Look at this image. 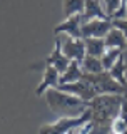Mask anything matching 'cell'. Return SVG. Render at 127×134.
I'll return each instance as SVG.
<instances>
[{
  "label": "cell",
  "instance_id": "3957f363",
  "mask_svg": "<svg viewBox=\"0 0 127 134\" xmlns=\"http://www.w3.org/2000/svg\"><path fill=\"white\" fill-rule=\"evenodd\" d=\"M92 119V109L89 106L85 111H82L77 117H60L59 121H55L54 124H47L42 126L40 132L42 134H69V132H79V129L82 127L84 124H87L89 121Z\"/></svg>",
  "mask_w": 127,
  "mask_h": 134
},
{
  "label": "cell",
  "instance_id": "7a4b0ae2",
  "mask_svg": "<svg viewBox=\"0 0 127 134\" xmlns=\"http://www.w3.org/2000/svg\"><path fill=\"white\" fill-rule=\"evenodd\" d=\"M45 102L47 106L52 109L54 112H62L65 111H72V109H77V111H85V109L90 106V100H85L79 96H74L70 92L60 91L59 87H50V89L45 91Z\"/></svg>",
  "mask_w": 127,
  "mask_h": 134
},
{
  "label": "cell",
  "instance_id": "52a82bcc",
  "mask_svg": "<svg viewBox=\"0 0 127 134\" xmlns=\"http://www.w3.org/2000/svg\"><path fill=\"white\" fill-rule=\"evenodd\" d=\"M62 50L70 60L82 62L84 57L87 55L84 39H77V37H70V35L67 37V39H62Z\"/></svg>",
  "mask_w": 127,
  "mask_h": 134
},
{
  "label": "cell",
  "instance_id": "9a60e30c",
  "mask_svg": "<svg viewBox=\"0 0 127 134\" xmlns=\"http://www.w3.org/2000/svg\"><path fill=\"white\" fill-rule=\"evenodd\" d=\"M125 70H127V65H125V57H124V52L119 55L117 59V62L111 67V70L109 72L112 74V77L116 79V81H119L124 87H127V79H125Z\"/></svg>",
  "mask_w": 127,
  "mask_h": 134
},
{
  "label": "cell",
  "instance_id": "ffe728a7",
  "mask_svg": "<svg viewBox=\"0 0 127 134\" xmlns=\"http://www.w3.org/2000/svg\"><path fill=\"white\" fill-rule=\"evenodd\" d=\"M111 132H117V134L127 132V122L122 119L120 116H117L116 119L112 121V124H111Z\"/></svg>",
  "mask_w": 127,
  "mask_h": 134
},
{
  "label": "cell",
  "instance_id": "e0dca14e",
  "mask_svg": "<svg viewBox=\"0 0 127 134\" xmlns=\"http://www.w3.org/2000/svg\"><path fill=\"white\" fill-rule=\"evenodd\" d=\"M85 0H63V15L72 17L75 14H84Z\"/></svg>",
  "mask_w": 127,
  "mask_h": 134
},
{
  "label": "cell",
  "instance_id": "5bb4252c",
  "mask_svg": "<svg viewBox=\"0 0 127 134\" xmlns=\"http://www.w3.org/2000/svg\"><path fill=\"white\" fill-rule=\"evenodd\" d=\"M107 47H119V49H127V39H125V34L117 27H112L109 34L104 37Z\"/></svg>",
  "mask_w": 127,
  "mask_h": 134
},
{
  "label": "cell",
  "instance_id": "d6986e66",
  "mask_svg": "<svg viewBox=\"0 0 127 134\" xmlns=\"http://www.w3.org/2000/svg\"><path fill=\"white\" fill-rule=\"evenodd\" d=\"M102 8L105 10V14H107L111 19H114V15H116V12L119 10L120 7V0H99Z\"/></svg>",
  "mask_w": 127,
  "mask_h": 134
},
{
  "label": "cell",
  "instance_id": "44dd1931",
  "mask_svg": "<svg viewBox=\"0 0 127 134\" xmlns=\"http://www.w3.org/2000/svg\"><path fill=\"white\" fill-rule=\"evenodd\" d=\"M112 24H114V27L120 29L125 34V39H127V17L125 19H112Z\"/></svg>",
  "mask_w": 127,
  "mask_h": 134
},
{
  "label": "cell",
  "instance_id": "4fadbf2b",
  "mask_svg": "<svg viewBox=\"0 0 127 134\" xmlns=\"http://www.w3.org/2000/svg\"><path fill=\"white\" fill-rule=\"evenodd\" d=\"M84 77V69L80 65L79 60H70L69 67L63 74H60V81L59 84H67V82H75V81H80Z\"/></svg>",
  "mask_w": 127,
  "mask_h": 134
},
{
  "label": "cell",
  "instance_id": "5b68a950",
  "mask_svg": "<svg viewBox=\"0 0 127 134\" xmlns=\"http://www.w3.org/2000/svg\"><path fill=\"white\" fill-rule=\"evenodd\" d=\"M114 27L112 19H92L82 24V39L85 37H105Z\"/></svg>",
  "mask_w": 127,
  "mask_h": 134
},
{
  "label": "cell",
  "instance_id": "8992f818",
  "mask_svg": "<svg viewBox=\"0 0 127 134\" xmlns=\"http://www.w3.org/2000/svg\"><path fill=\"white\" fill-rule=\"evenodd\" d=\"M57 87L60 91L70 92V94L79 96V97H82L85 100H92L95 96H99L95 92V89L90 86V82L85 81V79H80V81H75V82H67V84H59Z\"/></svg>",
  "mask_w": 127,
  "mask_h": 134
},
{
  "label": "cell",
  "instance_id": "9c48e42d",
  "mask_svg": "<svg viewBox=\"0 0 127 134\" xmlns=\"http://www.w3.org/2000/svg\"><path fill=\"white\" fill-rule=\"evenodd\" d=\"M54 32L57 34H67L70 37H77V39H82V14H75L72 17H67L62 24H59Z\"/></svg>",
  "mask_w": 127,
  "mask_h": 134
},
{
  "label": "cell",
  "instance_id": "8fae6325",
  "mask_svg": "<svg viewBox=\"0 0 127 134\" xmlns=\"http://www.w3.org/2000/svg\"><path fill=\"white\" fill-rule=\"evenodd\" d=\"M92 19H111L105 10L102 8L99 0H85V8H84V14H82V24L89 22Z\"/></svg>",
  "mask_w": 127,
  "mask_h": 134
},
{
  "label": "cell",
  "instance_id": "ac0fdd59",
  "mask_svg": "<svg viewBox=\"0 0 127 134\" xmlns=\"http://www.w3.org/2000/svg\"><path fill=\"white\" fill-rule=\"evenodd\" d=\"M120 54H122V49H119V47H107V50L104 52V55L100 57L102 59L104 70H111V67L117 62V59H119Z\"/></svg>",
  "mask_w": 127,
  "mask_h": 134
},
{
  "label": "cell",
  "instance_id": "ba28073f",
  "mask_svg": "<svg viewBox=\"0 0 127 134\" xmlns=\"http://www.w3.org/2000/svg\"><path fill=\"white\" fill-rule=\"evenodd\" d=\"M44 62H45V65L57 67V70L60 74H63L67 70V67H69V64H70V59L67 57L65 54H63V50H62V39H60V37H57V39H55L52 54H50Z\"/></svg>",
  "mask_w": 127,
  "mask_h": 134
},
{
  "label": "cell",
  "instance_id": "7c38bea8",
  "mask_svg": "<svg viewBox=\"0 0 127 134\" xmlns=\"http://www.w3.org/2000/svg\"><path fill=\"white\" fill-rule=\"evenodd\" d=\"M85 50L87 55H94V57H102L104 52L107 50V44H105L104 37H85Z\"/></svg>",
  "mask_w": 127,
  "mask_h": 134
},
{
  "label": "cell",
  "instance_id": "30bf717a",
  "mask_svg": "<svg viewBox=\"0 0 127 134\" xmlns=\"http://www.w3.org/2000/svg\"><path fill=\"white\" fill-rule=\"evenodd\" d=\"M59 81H60V72L57 70V67L45 65L44 77H42V82H40V86L37 87L35 94L37 96H44L47 89H50V87H57L59 86Z\"/></svg>",
  "mask_w": 127,
  "mask_h": 134
},
{
  "label": "cell",
  "instance_id": "6da1fadb",
  "mask_svg": "<svg viewBox=\"0 0 127 134\" xmlns=\"http://www.w3.org/2000/svg\"><path fill=\"white\" fill-rule=\"evenodd\" d=\"M127 94H99L90 100L92 119L79 129L80 134L85 132H105L111 131V124L120 114V107Z\"/></svg>",
  "mask_w": 127,
  "mask_h": 134
},
{
  "label": "cell",
  "instance_id": "277c9868",
  "mask_svg": "<svg viewBox=\"0 0 127 134\" xmlns=\"http://www.w3.org/2000/svg\"><path fill=\"white\" fill-rule=\"evenodd\" d=\"M82 79L90 82L97 94H127V87H124L119 81H116L109 70H102L97 74L84 72Z\"/></svg>",
  "mask_w": 127,
  "mask_h": 134
},
{
  "label": "cell",
  "instance_id": "7402d4cb",
  "mask_svg": "<svg viewBox=\"0 0 127 134\" xmlns=\"http://www.w3.org/2000/svg\"><path fill=\"white\" fill-rule=\"evenodd\" d=\"M125 17H127V0H120V7L116 12L114 19H125Z\"/></svg>",
  "mask_w": 127,
  "mask_h": 134
},
{
  "label": "cell",
  "instance_id": "2e32d148",
  "mask_svg": "<svg viewBox=\"0 0 127 134\" xmlns=\"http://www.w3.org/2000/svg\"><path fill=\"white\" fill-rule=\"evenodd\" d=\"M84 72H89V74H97V72H102L104 70V65H102V59L100 57H94V55H85L84 60L80 62Z\"/></svg>",
  "mask_w": 127,
  "mask_h": 134
}]
</instances>
